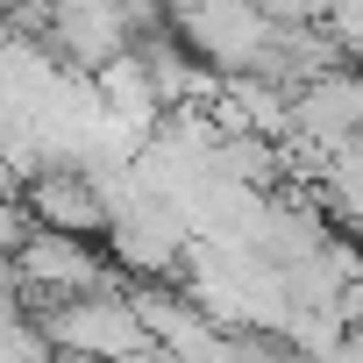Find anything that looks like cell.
<instances>
[{"label": "cell", "mask_w": 363, "mask_h": 363, "mask_svg": "<svg viewBox=\"0 0 363 363\" xmlns=\"http://www.w3.org/2000/svg\"><path fill=\"white\" fill-rule=\"evenodd\" d=\"M171 22H178L186 50L214 79H250L264 43L278 36V22L257 8V0H171Z\"/></svg>", "instance_id": "cell-1"}, {"label": "cell", "mask_w": 363, "mask_h": 363, "mask_svg": "<svg viewBox=\"0 0 363 363\" xmlns=\"http://www.w3.org/2000/svg\"><path fill=\"white\" fill-rule=\"evenodd\" d=\"M22 214L43 228V235H79V242H93V235H107V193L93 186L86 171H72V164H50L36 186L22 193Z\"/></svg>", "instance_id": "cell-6"}, {"label": "cell", "mask_w": 363, "mask_h": 363, "mask_svg": "<svg viewBox=\"0 0 363 363\" xmlns=\"http://www.w3.org/2000/svg\"><path fill=\"white\" fill-rule=\"evenodd\" d=\"M43 50H50L57 72L100 79L114 57H128V29H121V15H114V0H50Z\"/></svg>", "instance_id": "cell-5"}, {"label": "cell", "mask_w": 363, "mask_h": 363, "mask_svg": "<svg viewBox=\"0 0 363 363\" xmlns=\"http://www.w3.org/2000/svg\"><path fill=\"white\" fill-rule=\"evenodd\" d=\"M65 363H128L150 349L128 292H93V299H57L43 306V328H36Z\"/></svg>", "instance_id": "cell-2"}, {"label": "cell", "mask_w": 363, "mask_h": 363, "mask_svg": "<svg viewBox=\"0 0 363 363\" xmlns=\"http://www.w3.org/2000/svg\"><path fill=\"white\" fill-rule=\"evenodd\" d=\"M186 228H178V214L164 207V200H150V193H135L128 178L107 193V250H114V264L121 271H135L143 285H157L178 257H186Z\"/></svg>", "instance_id": "cell-3"}, {"label": "cell", "mask_w": 363, "mask_h": 363, "mask_svg": "<svg viewBox=\"0 0 363 363\" xmlns=\"http://www.w3.org/2000/svg\"><path fill=\"white\" fill-rule=\"evenodd\" d=\"M15 271H22V292H29L36 306L121 292V278H114V271L100 264V250L79 242V235H43V228H29V242L15 250Z\"/></svg>", "instance_id": "cell-4"}]
</instances>
